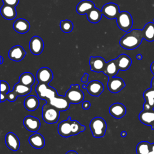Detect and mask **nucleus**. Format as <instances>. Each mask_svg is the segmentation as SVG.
Masks as SVG:
<instances>
[{
  "mask_svg": "<svg viewBox=\"0 0 154 154\" xmlns=\"http://www.w3.org/2000/svg\"><path fill=\"white\" fill-rule=\"evenodd\" d=\"M143 39L142 29H134L127 32L120 38L119 45L125 49L133 50L141 45Z\"/></svg>",
  "mask_w": 154,
  "mask_h": 154,
  "instance_id": "nucleus-1",
  "label": "nucleus"
},
{
  "mask_svg": "<svg viewBox=\"0 0 154 154\" xmlns=\"http://www.w3.org/2000/svg\"><path fill=\"white\" fill-rule=\"evenodd\" d=\"M90 129L94 137H103L106 130V122L100 117H96L91 120L90 123Z\"/></svg>",
  "mask_w": 154,
  "mask_h": 154,
  "instance_id": "nucleus-2",
  "label": "nucleus"
},
{
  "mask_svg": "<svg viewBox=\"0 0 154 154\" xmlns=\"http://www.w3.org/2000/svg\"><path fill=\"white\" fill-rule=\"evenodd\" d=\"M42 118L43 120L48 124L57 123L60 117V111L55 107L51 105L49 103H46L42 107Z\"/></svg>",
  "mask_w": 154,
  "mask_h": 154,
  "instance_id": "nucleus-3",
  "label": "nucleus"
},
{
  "mask_svg": "<svg viewBox=\"0 0 154 154\" xmlns=\"http://www.w3.org/2000/svg\"><path fill=\"white\" fill-rule=\"evenodd\" d=\"M116 22L118 27L121 30L125 32H128L133 25L132 16L126 11L119 12L117 17H116Z\"/></svg>",
  "mask_w": 154,
  "mask_h": 154,
  "instance_id": "nucleus-4",
  "label": "nucleus"
},
{
  "mask_svg": "<svg viewBox=\"0 0 154 154\" xmlns=\"http://www.w3.org/2000/svg\"><path fill=\"white\" fill-rule=\"evenodd\" d=\"M35 91L40 99L46 101L58 94L54 88L49 86L48 84L39 82L35 87Z\"/></svg>",
  "mask_w": 154,
  "mask_h": 154,
  "instance_id": "nucleus-5",
  "label": "nucleus"
},
{
  "mask_svg": "<svg viewBox=\"0 0 154 154\" xmlns=\"http://www.w3.org/2000/svg\"><path fill=\"white\" fill-rule=\"evenodd\" d=\"M65 96L68 99L70 103L78 104L84 99V94L81 90L78 84L71 85L70 88L66 91Z\"/></svg>",
  "mask_w": 154,
  "mask_h": 154,
  "instance_id": "nucleus-6",
  "label": "nucleus"
},
{
  "mask_svg": "<svg viewBox=\"0 0 154 154\" xmlns=\"http://www.w3.org/2000/svg\"><path fill=\"white\" fill-rule=\"evenodd\" d=\"M46 102L49 103L51 105L55 107L60 111L67 110L69 108L70 105V102L65 96H62L58 94L49 99Z\"/></svg>",
  "mask_w": 154,
  "mask_h": 154,
  "instance_id": "nucleus-7",
  "label": "nucleus"
},
{
  "mask_svg": "<svg viewBox=\"0 0 154 154\" xmlns=\"http://www.w3.org/2000/svg\"><path fill=\"white\" fill-rule=\"evenodd\" d=\"M103 16L108 19H116L119 13V7L115 3L108 2L105 4L102 10Z\"/></svg>",
  "mask_w": 154,
  "mask_h": 154,
  "instance_id": "nucleus-8",
  "label": "nucleus"
},
{
  "mask_svg": "<svg viewBox=\"0 0 154 154\" xmlns=\"http://www.w3.org/2000/svg\"><path fill=\"white\" fill-rule=\"evenodd\" d=\"M36 78L39 83L48 84L53 79L54 75L49 68L43 67L39 69L37 72Z\"/></svg>",
  "mask_w": 154,
  "mask_h": 154,
  "instance_id": "nucleus-9",
  "label": "nucleus"
},
{
  "mask_svg": "<svg viewBox=\"0 0 154 154\" xmlns=\"http://www.w3.org/2000/svg\"><path fill=\"white\" fill-rule=\"evenodd\" d=\"M29 47L30 51L34 55H40L44 48V42L42 38L37 35L33 36L29 43Z\"/></svg>",
  "mask_w": 154,
  "mask_h": 154,
  "instance_id": "nucleus-10",
  "label": "nucleus"
},
{
  "mask_svg": "<svg viewBox=\"0 0 154 154\" xmlns=\"http://www.w3.org/2000/svg\"><path fill=\"white\" fill-rule=\"evenodd\" d=\"M139 120L144 125L150 126L154 129V109H143L139 114Z\"/></svg>",
  "mask_w": 154,
  "mask_h": 154,
  "instance_id": "nucleus-11",
  "label": "nucleus"
},
{
  "mask_svg": "<svg viewBox=\"0 0 154 154\" xmlns=\"http://www.w3.org/2000/svg\"><path fill=\"white\" fill-rule=\"evenodd\" d=\"M125 87L124 81L119 77L109 78L108 82V88L109 91L112 93H117L120 91Z\"/></svg>",
  "mask_w": 154,
  "mask_h": 154,
  "instance_id": "nucleus-12",
  "label": "nucleus"
},
{
  "mask_svg": "<svg viewBox=\"0 0 154 154\" xmlns=\"http://www.w3.org/2000/svg\"><path fill=\"white\" fill-rule=\"evenodd\" d=\"M106 61L105 60L101 57H93L91 56L90 57L89 60V65L90 70L93 72H101L103 71L105 65Z\"/></svg>",
  "mask_w": 154,
  "mask_h": 154,
  "instance_id": "nucleus-13",
  "label": "nucleus"
},
{
  "mask_svg": "<svg viewBox=\"0 0 154 154\" xmlns=\"http://www.w3.org/2000/svg\"><path fill=\"white\" fill-rule=\"evenodd\" d=\"M23 123L27 130L33 132H37L40 129L41 125L39 119L31 116L25 117L23 119Z\"/></svg>",
  "mask_w": 154,
  "mask_h": 154,
  "instance_id": "nucleus-14",
  "label": "nucleus"
},
{
  "mask_svg": "<svg viewBox=\"0 0 154 154\" xmlns=\"http://www.w3.org/2000/svg\"><path fill=\"white\" fill-rule=\"evenodd\" d=\"M8 55L10 60L14 61H20L26 55V51L21 46L16 45L9 50Z\"/></svg>",
  "mask_w": 154,
  "mask_h": 154,
  "instance_id": "nucleus-15",
  "label": "nucleus"
},
{
  "mask_svg": "<svg viewBox=\"0 0 154 154\" xmlns=\"http://www.w3.org/2000/svg\"><path fill=\"white\" fill-rule=\"evenodd\" d=\"M87 90L93 96H99L104 90L103 84L99 81L94 80L90 82L87 85Z\"/></svg>",
  "mask_w": 154,
  "mask_h": 154,
  "instance_id": "nucleus-16",
  "label": "nucleus"
},
{
  "mask_svg": "<svg viewBox=\"0 0 154 154\" xmlns=\"http://www.w3.org/2000/svg\"><path fill=\"white\" fill-rule=\"evenodd\" d=\"M58 132L63 137L67 138L72 135L71 118L69 117L67 120L61 122L58 126Z\"/></svg>",
  "mask_w": 154,
  "mask_h": 154,
  "instance_id": "nucleus-17",
  "label": "nucleus"
},
{
  "mask_svg": "<svg viewBox=\"0 0 154 154\" xmlns=\"http://www.w3.org/2000/svg\"><path fill=\"white\" fill-rule=\"evenodd\" d=\"M109 112L113 117L119 119L126 114V108L125 106L121 103H114L109 106Z\"/></svg>",
  "mask_w": 154,
  "mask_h": 154,
  "instance_id": "nucleus-18",
  "label": "nucleus"
},
{
  "mask_svg": "<svg viewBox=\"0 0 154 154\" xmlns=\"http://www.w3.org/2000/svg\"><path fill=\"white\" fill-rule=\"evenodd\" d=\"M5 144L8 148L13 151H17L20 147L19 139L13 132H8L6 134Z\"/></svg>",
  "mask_w": 154,
  "mask_h": 154,
  "instance_id": "nucleus-19",
  "label": "nucleus"
},
{
  "mask_svg": "<svg viewBox=\"0 0 154 154\" xmlns=\"http://www.w3.org/2000/svg\"><path fill=\"white\" fill-rule=\"evenodd\" d=\"M145 102L143 109H152L154 108V89L152 87L146 90L143 93Z\"/></svg>",
  "mask_w": 154,
  "mask_h": 154,
  "instance_id": "nucleus-20",
  "label": "nucleus"
},
{
  "mask_svg": "<svg viewBox=\"0 0 154 154\" xmlns=\"http://www.w3.org/2000/svg\"><path fill=\"white\" fill-rule=\"evenodd\" d=\"M95 7L94 4L90 0H82L80 1L76 7V11L80 15L87 14L91 10Z\"/></svg>",
  "mask_w": 154,
  "mask_h": 154,
  "instance_id": "nucleus-21",
  "label": "nucleus"
},
{
  "mask_svg": "<svg viewBox=\"0 0 154 154\" xmlns=\"http://www.w3.org/2000/svg\"><path fill=\"white\" fill-rule=\"evenodd\" d=\"M30 145L37 149H40L45 146V140L43 136L37 132L31 135L28 139Z\"/></svg>",
  "mask_w": 154,
  "mask_h": 154,
  "instance_id": "nucleus-22",
  "label": "nucleus"
},
{
  "mask_svg": "<svg viewBox=\"0 0 154 154\" xmlns=\"http://www.w3.org/2000/svg\"><path fill=\"white\" fill-rule=\"evenodd\" d=\"M13 29L19 34H25L30 29V23L26 19L19 18L13 23Z\"/></svg>",
  "mask_w": 154,
  "mask_h": 154,
  "instance_id": "nucleus-23",
  "label": "nucleus"
},
{
  "mask_svg": "<svg viewBox=\"0 0 154 154\" xmlns=\"http://www.w3.org/2000/svg\"><path fill=\"white\" fill-rule=\"evenodd\" d=\"M119 70L126 71L131 66L132 60L126 54H120L117 58H116Z\"/></svg>",
  "mask_w": 154,
  "mask_h": 154,
  "instance_id": "nucleus-24",
  "label": "nucleus"
},
{
  "mask_svg": "<svg viewBox=\"0 0 154 154\" xmlns=\"http://www.w3.org/2000/svg\"><path fill=\"white\" fill-rule=\"evenodd\" d=\"M119 69L116 59L111 60L106 63L103 73L109 78L115 76L119 72Z\"/></svg>",
  "mask_w": 154,
  "mask_h": 154,
  "instance_id": "nucleus-25",
  "label": "nucleus"
},
{
  "mask_svg": "<svg viewBox=\"0 0 154 154\" xmlns=\"http://www.w3.org/2000/svg\"><path fill=\"white\" fill-rule=\"evenodd\" d=\"M0 11L2 16L7 20H13L17 15L16 8L6 4H4L1 7Z\"/></svg>",
  "mask_w": 154,
  "mask_h": 154,
  "instance_id": "nucleus-26",
  "label": "nucleus"
},
{
  "mask_svg": "<svg viewBox=\"0 0 154 154\" xmlns=\"http://www.w3.org/2000/svg\"><path fill=\"white\" fill-rule=\"evenodd\" d=\"M23 105L28 111H33L36 110L38 107L39 100L35 96H29L25 99Z\"/></svg>",
  "mask_w": 154,
  "mask_h": 154,
  "instance_id": "nucleus-27",
  "label": "nucleus"
},
{
  "mask_svg": "<svg viewBox=\"0 0 154 154\" xmlns=\"http://www.w3.org/2000/svg\"><path fill=\"white\" fill-rule=\"evenodd\" d=\"M143 38L148 42L154 41V22L147 23L142 29Z\"/></svg>",
  "mask_w": 154,
  "mask_h": 154,
  "instance_id": "nucleus-28",
  "label": "nucleus"
},
{
  "mask_svg": "<svg viewBox=\"0 0 154 154\" xmlns=\"http://www.w3.org/2000/svg\"><path fill=\"white\" fill-rule=\"evenodd\" d=\"M13 91H14L18 96H23L30 93L31 91V87L24 85L19 82L14 85Z\"/></svg>",
  "mask_w": 154,
  "mask_h": 154,
  "instance_id": "nucleus-29",
  "label": "nucleus"
},
{
  "mask_svg": "<svg viewBox=\"0 0 154 154\" xmlns=\"http://www.w3.org/2000/svg\"><path fill=\"white\" fill-rule=\"evenodd\" d=\"M102 16V11L96 7L93 8L87 14V19L93 23H98L100 20Z\"/></svg>",
  "mask_w": 154,
  "mask_h": 154,
  "instance_id": "nucleus-30",
  "label": "nucleus"
},
{
  "mask_svg": "<svg viewBox=\"0 0 154 154\" xmlns=\"http://www.w3.org/2000/svg\"><path fill=\"white\" fill-rule=\"evenodd\" d=\"M19 82L24 85L31 87L35 82V78L31 73L24 72L19 76Z\"/></svg>",
  "mask_w": 154,
  "mask_h": 154,
  "instance_id": "nucleus-31",
  "label": "nucleus"
},
{
  "mask_svg": "<svg viewBox=\"0 0 154 154\" xmlns=\"http://www.w3.org/2000/svg\"><path fill=\"white\" fill-rule=\"evenodd\" d=\"M151 143L143 141L140 142L136 147L137 154H148L150 150Z\"/></svg>",
  "mask_w": 154,
  "mask_h": 154,
  "instance_id": "nucleus-32",
  "label": "nucleus"
},
{
  "mask_svg": "<svg viewBox=\"0 0 154 154\" xmlns=\"http://www.w3.org/2000/svg\"><path fill=\"white\" fill-rule=\"evenodd\" d=\"M71 126H72V135H77L85 129V126L82 125L79 122L75 120H71Z\"/></svg>",
  "mask_w": 154,
  "mask_h": 154,
  "instance_id": "nucleus-33",
  "label": "nucleus"
},
{
  "mask_svg": "<svg viewBox=\"0 0 154 154\" xmlns=\"http://www.w3.org/2000/svg\"><path fill=\"white\" fill-rule=\"evenodd\" d=\"M60 26L61 30L65 33H69L73 29V24L72 22L68 19L61 20L60 22Z\"/></svg>",
  "mask_w": 154,
  "mask_h": 154,
  "instance_id": "nucleus-34",
  "label": "nucleus"
},
{
  "mask_svg": "<svg viewBox=\"0 0 154 154\" xmlns=\"http://www.w3.org/2000/svg\"><path fill=\"white\" fill-rule=\"evenodd\" d=\"M10 86L5 81H1V93L7 94L9 92Z\"/></svg>",
  "mask_w": 154,
  "mask_h": 154,
  "instance_id": "nucleus-35",
  "label": "nucleus"
},
{
  "mask_svg": "<svg viewBox=\"0 0 154 154\" xmlns=\"http://www.w3.org/2000/svg\"><path fill=\"white\" fill-rule=\"evenodd\" d=\"M17 96H18L15 93V92L12 90L7 94V100L10 102H14L16 100Z\"/></svg>",
  "mask_w": 154,
  "mask_h": 154,
  "instance_id": "nucleus-36",
  "label": "nucleus"
},
{
  "mask_svg": "<svg viewBox=\"0 0 154 154\" xmlns=\"http://www.w3.org/2000/svg\"><path fill=\"white\" fill-rule=\"evenodd\" d=\"M2 2L4 4L16 7L19 2V0H2Z\"/></svg>",
  "mask_w": 154,
  "mask_h": 154,
  "instance_id": "nucleus-37",
  "label": "nucleus"
},
{
  "mask_svg": "<svg viewBox=\"0 0 154 154\" xmlns=\"http://www.w3.org/2000/svg\"><path fill=\"white\" fill-rule=\"evenodd\" d=\"M91 106V104H90V102L89 101H84L82 103V106L83 108V109H85V110H87L90 108Z\"/></svg>",
  "mask_w": 154,
  "mask_h": 154,
  "instance_id": "nucleus-38",
  "label": "nucleus"
},
{
  "mask_svg": "<svg viewBox=\"0 0 154 154\" xmlns=\"http://www.w3.org/2000/svg\"><path fill=\"white\" fill-rule=\"evenodd\" d=\"M88 79V74L87 73H85L84 74V76L81 78V81L82 82H87Z\"/></svg>",
  "mask_w": 154,
  "mask_h": 154,
  "instance_id": "nucleus-39",
  "label": "nucleus"
},
{
  "mask_svg": "<svg viewBox=\"0 0 154 154\" xmlns=\"http://www.w3.org/2000/svg\"><path fill=\"white\" fill-rule=\"evenodd\" d=\"M6 100H7V94L1 93V99H0L1 102H3Z\"/></svg>",
  "mask_w": 154,
  "mask_h": 154,
  "instance_id": "nucleus-40",
  "label": "nucleus"
},
{
  "mask_svg": "<svg viewBox=\"0 0 154 154\" xmlns=\"http://www.w3.org/2000/svg\"><path fill=\"white\" fill-rule=\"evenodd\" d=\"M148 154H154V143H151L150 146V150Z\"/></svg>",
  "mask_w": 154,
  "mask_h": 154,
  "instance_id": "nucleus-41",
  "label": "nucleus"
},
{
  "mask_svg": "<svg viewBox=\"0 0 154 154\" xmlns=\"http://www.w3.org/2000/svg\"><path fill=\"white\" fill-rule=\"evenodd\" d=\"M150 71L152 72V73L154 75V61L152 62V64H150Z\"/></svg>",
  "mask_w": 154,
  "mask_h": 154,
  "instance_id": "nucleus-42",
  "label": "nucleus"
},
{
  "mask_svg": "<svg viewBox=\"0 0 154 154\" xmlns=\"http://www.w3.org/2000/svg\"><path fill=\"white\" fill-rule=\"evenodd\" d=\"M136 58H137V60H142V58H143V55H142L141 54H138L137 55Z\"/></svg>",
  "mask_w": 154,
  "mask_h": 154,
  "instance_id": "nucleus-43",
  "label": "nucleus"
},
{
  "mask_svg": "<svg viewBox=\"0 0 154 154\" xmlns=\"http://www.w3.org/2000/svg\"><path fill=\"white\" fill-rule=\"evenodd\" d=\"M66 154H78V153L75 150H69Z\"/></svg>",
  "mask_w": 154,
  "mask_h": 154,
  "instance_id": "nucleus-44",
  "label": "nucleus"
},
{
  "mask_svg": "<svg viewBox=\"0 0 154 154\" xmlns=\"http://www.w3.org/2000/svg\"><path fill=\"white\" fill-rule=\"evenodd\" d=\"M126 135H127V132L126 131H122L121 132V136L122 137H125L126 136Z\"/></svg>",
  "mask_w": 154,
  "mask_h": 154,
  "instance_id": "nucleus-45",
  "label": "nucleus"
},
{
  "mask_svg": "<svg viewBox=\"0 0 154 154\" xmlns=\"http://www.w3.org/2000/svg\"><path fill=\"white\" fill-rule=\"evenodd\" d=\"M150 85H151V87L154 89V77L152 78V81H151Z\"/></svg>",
  "mask_w": 154,
  "mask_h": 154,
  "instance_id": "nucleus-46",
  "label": "nucleus"
},
{
  "mask_svg": "<svg viewBox=\"0 0 154 154\" xmlns=\"http://www.w3.org/2000/svg\"><path fill=\"white\" fill-rule=\"evenodd\" d=\"M0 58H1V62H0V64H2L3 63V61H4V59H3V57L2 56L0 57Z\"/></svg>",
  "mask_w": 154,
  "mask_h": 154,
  "instance_id": "nucleus-47",
  "label": "nucleus"
},
{
  "mask_svg": "<svg viewBox=\"0 0 154 154\" xmlns=\"http://www.w3.org/2000/svg\"><path fill=\"white\" fill-rule=\"evenodd\" d=\"M82 88H84V89H86V88H87V85H85V84H83V85H82Z\"/></svg>",
  "mask_w": 154,
  "mask_h": 154,
  "instance_id": "nucleus-48",
  "label": "nucleus"
}]
</instances>
